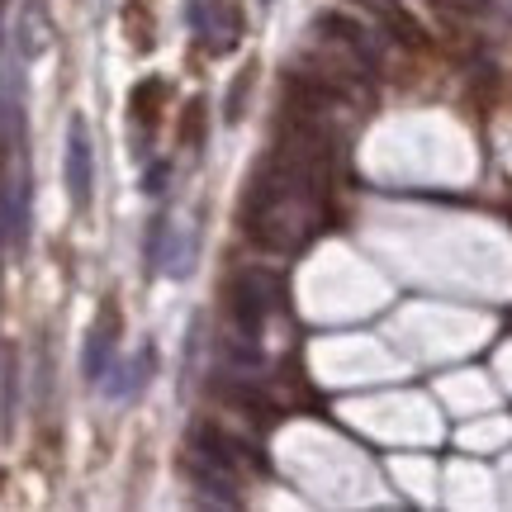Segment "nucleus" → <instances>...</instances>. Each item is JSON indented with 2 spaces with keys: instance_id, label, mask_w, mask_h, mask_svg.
Wrapping results in <instances>:
<instances>
[{
  "instance_id": "nucleus-1",
  "label": "nucleus",
  "mask_w": 512,
  "mask_h": 512,
  "mask_svg": "<svg viewBox=\"0 0 512 512\" xmlns=\"http://www.w3.org/2000/svg\"><path fill=\"white\" fill-rule=\"evenodd\" d=\"M328 204V181L309 176L299 166L266 157L252 171V185L242 195V233L275 256H294L313 242V233L323 228V209Z\"/></svg>"
},
{
  "instance_id": "nucleus-2",
  "label": "nucleus",
  "mask_w": 512,
  "mask_h": 512,
  "mask_svg": "<svg viewBox=\"0 0 512 512\" xmlns=\"http://www.w3.org/2000/svg\"><path fill=\"white\" fill-rule=\"evenodd\" d=\"M275 304H280V280H275L271 271H261V266L228 275V285H223L228 323H233V332L252 337V342L261 337V328H266V318L275 313Z\"/></svg>"
},
{
  "instance_id": "nucleus-3",
  "label": "nucleus",
  "mask_w": 512,
  "mask_h": 512,
  "mask_svg": "<svg viewBox=\"0 0 512 512\" xmlns=\"http://www.w3.org/2000/svg\"><path fill=\"white\" fill-rule=\"evenodd\" d=\"M62 181H67V200H72L76 209H91V190H95V152H91V133H86V119H81V114H72V124H67Z\"/></svg>"
},
{
  "instance_id": "nucleus-4",
  "label": "nucleus",
  "mask_w": 512,
  "mask_h": 512,
  "mask_svg": "<svg viewBox=\"0 0 512 512\" xmlns=\"http://www.w3.org/2000/svg\"><path fill=\"white\" fill-rule=\"evenodd\" d=\"M190 451H195L204 465H214V470H223V475H233V479L252 465L247 446H242L238 437H228L219 422H195V427H190Z\"/></svg>"
},
{
  "instance_id": "nucleus-5",
  "label": "nucleus",
  "mask_w": 512,
  "mask_h": 512,
  "mask_svg": "<svg viewBox=\"0 0 512 512\" xmlns=\"http://www.w3.org/2000/svg\"><path fill=\"white\" fill-rule=\"evenodd\" d=\"M119 304H105L100 318H95L91 337H86V356H81V366H86V380H105L110 375V356H114V342H119Z\"/></svg>"
},
{
  "instance_id": "nucleus-6",
  "label": "nucleus",
  "mask_w": 512,
  "mask_h": 512,
  "mask_svg": "<svg viewBox=\"0 0 512 512\" xmlns=\"http://www.w3.org/2000/svg\"><path fill=\"white\" fill-rule=\"evenodd\" d=\"M152 366H157V347L138 351L133 361H124V366L110 370V380H105V394H110V399H128L133 389H143V384L152 380Z\"/></svg>"
},
{
  "instance_id": "nucleus-7",
  "label": "nucleus",
  "mask_w": 512,
  "mask_h": 512,
  "mask_svg": "<svg viewBox=\"0 0 512 512\" xmlns=\"http://www.w3.org/2000/svg\"><path fill=\"white\" fill-rule=\"evenodd\" d=\"M356 5H366L370 15L380 19L384 29H389V34L399 38V43H413V48H418L422 43V29H418V19L408 15V10H403L399 0H356Z\"/></svg>"
},
{
  "instance_id": "nucleus-8",
  "label": "nucleus",
  "mask_w": 512,
  "mask_h": 512,
  "mask_svg": "<svg viewBox=\"0 0 512 512\" xmlns=\"http://www.w3.org/2000/svg\"><path fill=\"white\" fill-rule=\"evenodd\" d=\"M166 81H157V76H147V81H138L133 86V95H128V110H133V119L143 128H152L157 124V114H162V105H166Z\"/></svg>"
},
{
  "instance_id": "nucleus-9",
  "label": "nucleus",
  "mask_w": 512,
  "mask_h": 512,
  "mask_svg": "<svg viewBox=\"0 0 512 512\" xmlns=\"http://www.w3.org/2000/svg\"><path fill=\"white\" fill-rule=\"evenodd\" d=\"M204 128H209V105H204L200 95L190 100L181 110V124H176V143L185 147V152H200L204 147Z\"/></svg>"
},
{
  "instance_id": "nucleus-10",
  "label": "nucleus",
  "mask_w": 512,
  "mask_h": 512,
  "mask_svg": "<svg viewBox=\"0 0 512 512\" xmlns=\"http://www.w3.org/2000/svg\"><path fill=\"white\" fill-rule=\"evenodd\" d=\"M252 86H256V62H247L238 72V81L228 86V100H223V119L228 124H238L242 114H247V95H252Z\"/></svg>"
},
{
  "instance_id": "nucleus-11",
  "label": "nucleus",
  "mask_w": 512,
  "mask_h": 512,
  "mask_svg": "<svg viewBox=\"0 0 512 512\" xmlns=\"http://www.w3.org/2000/svg\"><path fill=\"white\" fill-rule=\"evenodd\" d=\"M124 24H128V43H133V48H143V53H152V43H157V38H152V15H147L138 0L124 10Z\"/></svg>"
},
{
  "instance_id": "nucleus-12",
  "label": "nucleus",
  "mask_w": 512,
  "mask_h": 512,
  "mask_svg": "<svg viewBox=\"0 0 512 512\" xmlns=\"http://www.w3.org/2000/svg\"><path fill=\"white\" fill-rule=\"evenodd\" d=\"M166 242H171V219H152V223H147V242H143V261H147V266H162Z\"/></svg>"
},
{
  "instance_id": "nucleus-13",
  "label": "nucleus",
  "mask_w": 512,
  "mask_h": 512,
  "mask_svg": "<svg viewBox=\"0 0 512 512\" xmlns=\"http://www.w3.org/2000/svg\"><path fill=\"white\" fill-rule=\"evenodd\" d=\"M441 10H451V15H484L489 10V0H432Z\"/></svg>"
},
{
  "instance_id": "nucleus-14",
  "label": "nucleus",
  "mask_w": 512,
  "mask_h": 512,
  "mask_svg": "<svg viewBox=\"0 0 512 512\" xmlns=\"http://www.w3.org/2000/svg\"><path fill=\"white\" fill-rule=\"evenodd\" d=\"M143 190H147V195H162V190H166V166H162V162H157V166H152V171L143 176Z\"/></svg>"
},
{
  "instance_id": "nucleus-15",
  "label": "nucleus",
  "mask_w": 512,
  "mask_h": 512,
  "mask_svg": "<svg viewBox=\"0 0 512 512\" xmlns=\"http://www.w3.org/2000/svg\"><path fill=\"white\" fill-rule=\"evenodd\" d=\"M256 5H271V0H256Z\"/></svg>"
}]
</instances>
